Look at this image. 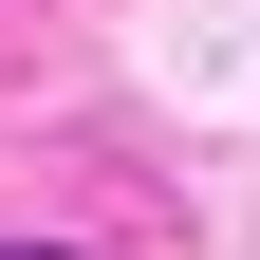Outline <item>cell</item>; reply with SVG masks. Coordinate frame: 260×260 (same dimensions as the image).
I'll return each instance as SVG.
<instances>
[{
  "mask_svg": "<svg viewBox=\"0 0 260 260\" xmlns=\"http://www.w3.org/2000/svg\"><path fill=\"white\" fill-rule=\"evenodd\" d=\"M0 260H75V242H0Z\"/></svg>",
  "mask_w": 260,
  "mask_h": 260,
  "instance_id": "1",
  "label": "cell"
}]
</instances>
